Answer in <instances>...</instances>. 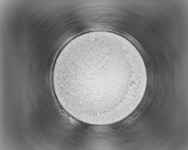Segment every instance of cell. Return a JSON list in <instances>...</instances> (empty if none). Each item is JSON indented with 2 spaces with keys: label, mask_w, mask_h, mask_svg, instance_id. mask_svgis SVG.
Masks as SVG:
<instances>
[{
  "label": "cell",
  "mask_w": 188,
  "mask_h": 150,
  "mask_svg": "<svg viewBox=\"0 0 188 150\" xmlns=\"http://www.w3.org/2000/svg\"><path fill=\"white\" fill-rule=\"evenodd\" d=\"M124 62L107 53L86 54L64 65L65 81L71 95L82 107L103 109L111 103L113 94L116 96L113 92L126 95L136 79L135 70Z\"/></svg>",
  "instance_id": "6da1fadb"
}]
</instances>
